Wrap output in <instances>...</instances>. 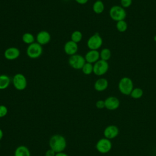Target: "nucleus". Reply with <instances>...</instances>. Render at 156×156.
Returning <instances> with one entry per match:
<instances>
[{"label": "nucleus", "mask_w": 156, "mask_h": 156, "mask_svg": "<svg viewBox=\"0 0 156 156\" xmlns=\"http://www.w3.org/2000/svg\"><path fill=\"white\" fill-rule=\"evenodd\" d=\"M43 53L42 46L37 42H34L29 44L26 49L27 55L32 58L35 59L40 57Z\"/></svg>", "instance_id": "4"}, {"label": "nucleus", "mask_w": 156, "mask_h": 156, "mask_svg": "<svg viewBox=\"0 0 156 156\" xmlns=\"http://www.w3.org/2000/svg\"><path fill=\"white\" fill-rule=\"evenodd\" d=\"M119 129L115 125H109L107 126L104 130V136L105 138L111 140L116 138L119 134Z\"/></svg>", "instance_id": "12"}, {"label": "nucleus", "mask_w": 156, "mask_h": 156, "mask_svg": "<svg viewBox=\"0 0 156 156\" xmlns=\"http://www.w3.org/2000/svg\"><path fill=\"white\" fill-rule=\"evenodd\" d=\"M35 37L33 34H32L30 32H26L22 35V40L23 41L27 44H30L35 42Z\"/></svg>", "instance_id": "20"}, {"label": "nucleus", "mask_w": 156, "mask_h": 156, "mask_svg": "<svg viewBox=\"0 0 156 156\" xmlns=\"http://www.w3.org/2000/svg\"><path fill=\"white\" fill-rule=\"evenodd\" d=\"M2 137H3V132H2V130L0 129V140L2 138Z\"/></svg>", "instance_id": "32"}, {"label": "nucleus", "mask_w": 156, "mask_h": 156, "mask_svg": "<svg viewBox=\"0 0 156 156\" xmlns=\"http://www.w3.org/2000/svg\"><path fill=\"white\" fill-rule=\"evenodd\" d=\"M109 65L107 61L99 59L93 64V73L98 76L104 75L108 70Z\"/></svg>", "instance_id": "8"}, {"label": "nucleus", "mask_w": 156, "mask_h": 156, "mask_svg": "<svg viewBox=\"0 0 156 156\" xmlns=\"http://www.w3.org/2000/svg\"><path fill=\"white\" fill-rule=\"evenodd\" d=\"M121 6L124 9L129 7L132 4V0H120Z\"/></svg>", "instance_id": "27"}, {"label": "nucleus", "mask_w": 156, "mask_h": 156, "mask_svg": "<svg viewBox=\"0 0 156 156\" xmlns=\"http://www.w3.org/2000/svg\"><path fill=\"white\" fill-rule=\"evenodd\" d=\"M154 41L155 42H156V35H154Z\"/></svg>", "instance_id": "33"}, {"label": "nucleus", "mask_w": 156, "mask_h": 156, "mask_svg": "<svg viewBox=\"0 0 156 156\" xmlns=\"http://www.w3.org/2000/svg\"><path fill=\"white\" fill-rule=\"evenodd\" d=\"M143 95V90L140 88H133V90L132 91L130 96L133 99H138L141 98Z\"/></svg>", "instance_id": "23"}, {"label": "nucleus", "mask_w": 156, "mask_h": 156, "mask_svg": "<svg viewBox=\"0 0 156 156\" xmlns=\"http://www.w3.org/2000/svg\"><path fill=\"white\" fill-rule=\"evenodd\" d=\"M118 89L121 93L124 95H130L133 89L132 80L128 77H122L118 83Z\"/></svg>", "instance_id": "3"}, {"label": "nucleus", "mask_w": 156, "mask_h": 156, "mask_svg": "<svg viewBox=\"0 0 156 156\" xmlns=\"http://www.w3.org/2000/svg\"><path fill=\"white\" fill-rule=\"evenodd\" d=\"M7 107L4 105H0V118H3L7 114Z\"/></svg>", "instance_id": "26"}, {"label": "nucleus", "mask_w": 156, "mask_h": 156, "mask_svg": "<svg viewBox=\"0 0 156 156\" xmlns=\"http://www.w3.org/2000/svg\"><path fill=\"white\" fill-rule=\"evenodd\" d=\"M77 3H78L79 4H80V5H83V4H85L88 2V0H74Z\"/></svg>", "instance_id": "30"}, {"label": "nucleus", "mask_w": 156, "mask_h": 156, "mask_svg": "<svg viewBox=\"0 0 156 156\" xmlns=\"http://www.w3.org/2000/svg\"><path fill=\"white\" fill-rule=\"evenodd\" d=\"M51 36L49 32L46 30L40 31L36 36L37 42L40 45H45L49 43L51 41Z\"/></svg>", "instance_id": "13"}, {"label": "nucleus", "mask_w": 156, "mask_h": 156, "mask_svg": "<svg viewBox=\"0 0 156 156\" xmlns=\"http://www.w3.org/2000/svg\"><path fill=\"white\" fill-rule=\"evenodd\" d=\"M112 147V143L110 140L102 138L99 140L96 144V150L101 154H107L110 151Z\"/></svg>", "instance_id": "9"}, {"label": "nucleus", "mask_w": 156, "mask_h": 156, "mask_svg": "<svg viewBox=\"0 0 156 156\" xmlns=\"http://www.w3.org/2000/svg\"><path fill=\"white\" fill-rule=\"evenodd\" d=\"M96 1H102V0H96Z\"/></svg>", "instance_id": "34"}, {"label": "nucleus", "mask_w": 156, "mask_h": 156, "mask_svg": "<svg viewBox=\"0 0 156 156\" xmlns=\"http://www.w3.org/2000/svg\"><path fill=\"white\" fill-rule=\"evenodd\" d=\"M105 108L109 110H115L120 105V101L115 96H109L105 100Z\"/></svg>", "instance_id": "10"}, {"label": "nucleus", "mask_w": 156, "mask_h": 156, "mask_svg": "<svg viewBox=\"0 0 156 156\" xmlns=\"http://www.w3.org/2000/svg\"><path fill=\"white\" fill-rule=\"evenodd\" d=\"M12 83L15 88L19 91L24 90L27 84L26 77L21 73H17L14 75L12 79Z\"/></svg>", "instance_id": "7"}, {"label": "nucleus", "mask_w": 156, "mask_h": 156, "mask_svg": "<svg viewBox=\"0 0 156 156\" xmlns=\"http://www.w3.org/2000/svg\"><path fill=\"white\" fill-rule=\"evenodd\" d=\"M92 9L95 13L101 14L104 12L105 5L102 1H96L93 4Z\"/></svg>", "instance_id": "19"}, {"label": "nucleus", "mask_w": 156, "mask_h": 156, "mask_svg": "<svg viewBox=\"0 0 156 156\" xmlns=\"http://www.w3.org/2000/svg\"><path fill=\"white\" fill-rule=\"evenodd\" d=\"M55 156H69L67 154L63 152H58V153H56Z\"/></svg>", "instance_id": "31"}, {"label": "nucleus", "mask_w": 156, "mask_h": 156, "mask_svg": "<svg viewBox=\"0 0 156 156\" xmlns=\"http://www.w3.org/2000/svg\"><path fill=\"white\" fill-rule=\"evenodd\" d=\"M81 69L84 74L90 75L93 73V65L92 63L86 62Z\"/></svg>", "instance_id": "25"}, {"label": "nucleus", "mask_w": 156, "mask_h": 156, "mask_svg": "<svg viewBox=\"0 0 156 156\" xmlns=\"http://www.w3.org/2000/svg\"><path fill=\"white\" fill-rule=\"evenodd\" d=\"M85 63V57L78 54L70 56L68 59L69 66L75 69H81Z\"/></svg>", "instance_id": "6"}, {"label": "nucleus", "mask_w": 156, "mask_h": 156, "mask_svg": "<svg viewBox=\"0 0 156 156\" xmlns=\"http://www.w3.org/2000/svg\"><path fill=\"white\" fill-rule=\"evenodd\" d=\"M64 52L68 55H73L77 54L78 51V44L71 41L69 40L66 41L63 47Z\"/></svg>", "instance_id": "14"}, {"label": "nucleus", "mask_w": 156, "mask_h": 156, "mask_svg": "<svg viewBox=\"0 0 156 156\" xmlns=\"http://www.w3.org/2000/svg\"><path fill=\"white\" fill-rule=\"evenodd\" d=\"M95 105L98 109H102L105 108V101L104 100H98L96 101Z\"/></svg>", "instance_id": "28"}, {"label": "nucleus", "mask_w": 156, "mask_h": 156, "mask_svg": "<svg viewBox=\"0 0 156 156\" xmlns=\"http://www.w3.org/2000/svg\"><path fill=\"white\" fill-rule=\"evenodd\" d=\"M109 16L112 20L116 22L124 20L127 16V13L124 8L121 5H113L109 10Z\"/></svg>", "instance_id": "2"}, {"label": "nucleus", "mask_w": 156, "mask_h": 156, "mask_svg": "<svg viewBox=\"0 0 156 156\" xmlns=\"http://www.w3.org/2000/svg\"><path fill=\"white\" fill-rule=\"evenodd\" d=\"M84 57L86 62L94 64L100 59V54L98 50H90Z\"/></svg>", "instance_id": "15"}, {"label": "nucleus", "mask_w": 156, "mask_h": 156, "mask_svg": "<svg viewBox=\"0 0 156 156\" xmlns=\"http://www.w3.org/2000/svg\"><path fill=\"white\" fill-rule=\"evenodd\" d=\"M55 154L56 153L55 152V151H54L51 149H49L45 152L44 156H55Z\"/></svg>", "instance_id": "29"}, {"label": "nucleus", "mask_w": 156, "mask_h": 156, "mask_svg": "<svg viewBox=\"0 0 156 156\" xmlns=\"http://www.w3.org/2000/svg\"><path fill=\"white\" fill-rule=\"evenodd\" d=\"M108 86V82L105 78H99L96 80L94 84V88L96 91L101 92L105 91Z\"/></svg>", "instance_id": "16"}, {"label": "nucleus", "mask_w": 156, "mask_h": 156, "mask_svg": "<svg viewBox=\"0 0 156 156\" xmlns=\"http://www.w3.org/2000/svg\"><path fill=\"white\" fill-rule=\"evenodd\" d=\"M103 44V40L99 33H95L89 37L87 45L90 50H98Z\"/></svg>", "instance_id": "5"}, {"label": "nucleus", "mask_w": 156, "mask_h": 156, "mask_svg": "<svg viewBox=\"0 0 156 156\" xmlns=\"http://www.w3.org/2000/svg\"><path fill=\"white\" fill-rule=\"evenodd\" d=\"M10 78L9 76L6 74H1L0 75V90H5L10 84Z\"/></svg>", "instance_id": "18"}, {"label": "nucleus", "mask_w": 156, "mask_h": 156, "mask_svg": "<svg viewBox=\"0 0 156 156\" xmlns=\"http://www.w3.org/2000/svg\"><path fill=\"white\" fill-rule=\"evenodd\" d=\"M14 156H30V152L26 146L21 145L16 148Z\"/></svg>", "instance_id": "17"}, {"label": "nucleus", "mask_w": 156, "mask_h": 156, "mask_svg": "<svg viewBox=\"0 0 156 156\" xmlns=\"http://www.w3.org/2000/svg\"><path fill=\"white\" fill-rule=\"evenodd\" d=\"M82 37L83 35L82 32L78 30L73 31L71 34V40L77 44L81 41Z\"/></svg>", "instance_id": "22"}, {"label": "nucleus", "mask_w": 156, "mask_h": 156, "mask_svg": "<svg viewBox=\"0 0 156 156\" xmlns=\"http://www.w3.org/2000/svg\"><path fill=\"white\" fill-rule=\"evenodd\" d=\"M99 54H100V59L104 61H107V62L110 58L112 56V52L110 49L106 48L102 49L99 52Z\"/></svg>", "instance_id": "21"}, {"label": "nucleus", "mask_w": 156, "mask_h": 156, "mask_svg": "<svg viewBox=\"0 0 156 156\" xmlns=\"http://www.w3.org/2000/svg\"><path fill=\"white\" fill-rule=\"evenodd\" d=\"M50 149L55 151V153L63 152L66 147V140L65 138L60 134L52 135L49 141Z\"/></svg>", "instance_id": "1"}, {"label": "nucleus", "mask_w": 156, "mask_h": 156, "mask_svg": "<svg viewBox=\"0 0 156 156\" xmlns=\"http://www.w3.org/2000/svg\"><path fill=\"white\" fill-rule=\"evenodd\" d=\"M20 55V51L16 47H9L7 48L4 52V56L8 60H13L19 57Z\"/></svg>", "instance_id": "11"}, {"label": "nucleus", "mask_w": 156, "mask_h": 156, "mask_svg": "<svg viewBox=\"0 0 156 156\" xmlns=\"http://www.w3.org/2000/svg\"><path fill=\"white\" fill-rule=\"evenodd\" d=\"M116 29L119 32H124L127 30L128 25L127 22L125 20H121L116 22Z\"/></svg>", "instance_id": "24"}]
</instances>
